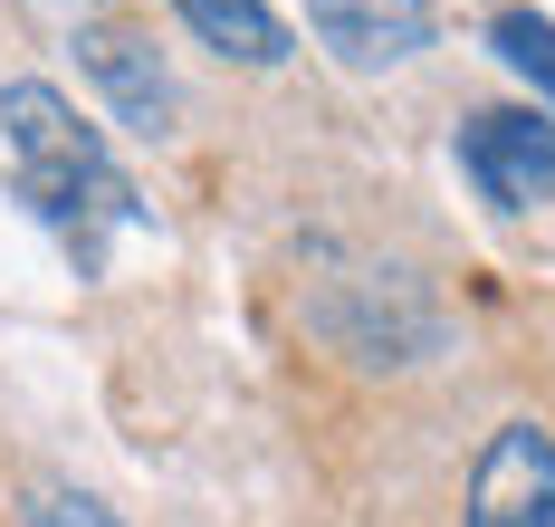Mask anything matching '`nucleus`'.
<instances>
[{
    "mask_svg": "<svg viewBox=\"0 0 555 527\" xmlns=\"http://www.w3.org/2000/svg\"><path fill=\"white\" fill-rule=\"evenodd\" d=\"M0 154H10V192L77 259V279H106V249L125 231H144V202H134L125 164L106 154V134L49 77H10L0 87Z\"/></svg>",
    "mask_w": 555,
    "mask_h": 527,
    "instance_id": "f257e3e1",
    "label": "nucleus"
},
{
    "mask_svg": "<svg viewBox=\"0 0 555 527\" xmlns=\"http://www.w3.org/2000/svg\"><path fill=\"white\" fill-rule=\"evenodd\" d=\"M20 527H115V518L96 509V499H87V489H49V499H39V509H29Z\"/></svg>",
    "mask_w": 555,
    "mask_h": 527,
    "instance_id": "6e6552de",
    "label": "nucleus"
},
{
    "mask_svg": "<svg viewBox=\"0 0 555 527\" xmlns=\"http://www.w3.org/2000/svg\"><path fill=\"white\" fill-rule=\"evenodd\" d=\"M460 173L479 182L499 211H537L555 202V116L537 106H489L460 125Z\"/></svg>",
    "mask_w": 555,
    "mask_h": 527,
    "instance_id": "f03ea898",
    "label": "nucleus"
},
{
    "mask_svg": "<svg viewBox=\"0 0 555 527\" xmlns=\"http://www.w3.org/2000/svg\"><path fill=\"white\" fill-rule=\"evenodd\" d=\"M489 49H499V59L555 106V20H537V10H499V20H489Z\"/></svg>",
    "mask_w": 555,
    "mask_h": 527,
    "instance_id": "0eeeda50",
    "label": "nucleus"
},
{
    "mask_svg": "<svg viewBox=\"0 0 555 527\" xmlns=\"http://www.w3.org/2000/svg\"><path fill=\"white\" fill-rule=\"evenodd\" d=\"M77 59L96 67V87L115 97V116L134 125V134H164L172 125V77H164V59H154L134 29H115V20L77 29Z\"/></svg>",
    "mask_w": 555,
    "mask_h": 527,
    "instance_id": "39448f33",
    "label": "nucleus"
},
{
    "mask_svg": "<svg viewBox=\"0 0 555 527\" xmlns=\"http://www.w3.org/2000/svg\"><path fill=\"white\" fill-rule=\"evenodd\" d=\"M307 20L335 49V67H354V77L402 67L412 49H431V0H307Z\"/></svg>",
    "mask_w": 555,
    "mask_h": 527,
    "instance_id": "20e7f679",
    "label": "nucleus"
},
{
    "mask_svg": "<svg viewBox=\"0 0 555 527\" xmlns=\"http://www.w3.org/2000/svg\"><path fill=\"white\" fill-rule=\"evenodd\" d=\"M469 527H555V441L537 422L489 432L479 479H469Z\"/></svg>",
    "mask_w": 555,
    "mask_h": 527,
    "instance_id": "7ed1b4c3",
    "label": "nucleus"
},
{
    "mask_svg": "<svg viewBox=\"0 0 555 527\" xmlns=\"http://www.w3.org/2000/svg\"><path fill=\"white\" fill-rule=\"evenodd\" d=\"M182 10V29L202 39V49H221L240 67H278L287 59V20H278L269 0H172Z\"/></svg>",
    "mask_w": 555,
    "mask_h": 527,
    "instance_id": "423d86ee",
    "label": "nucleus"
}]
</instances>
